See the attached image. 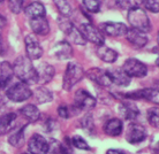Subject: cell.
<instances>
[{
    "instance_id": "cell-1",
    "label": "cell",
    "mask_w": 159,
    "mask_h": 154,
    "mask_svg": "<svg viewBox=\"0 0 159 154\" xmlns=\"http://www.w3.org/2000/svg\"><path fill=\"white\" fill-rule=\"evenodd\" d=\"M13 73L21 82L27 83L28 85L36 84L38 81L36 68L32 66L31 60L28 56H19L15 60L13 66Z\"/></svg>"
},
{
    "instance_id": "cell-2",
    "label": "cell",
    "mask_w": 159,
    "mask_h": 154,
    "mask_svg": "<svg viewBox=\"0 0 159 154\" xmlns=\"http://www.w3.org/2000/svg\"><path fill=\"white\" fill-rule=\"evenodd\" d=\"M128 22L131 28L137 29L139 31L149 32L151 30V21L147 15V13L139 6H131L128 12Z\"/></svg>"
},
{
    "instance_id": "cell-3",
    "label": "cell",
    "mask_w": 159,
    "mask_h": 154,
    "mask_svg": "<svg viewBox=\"0 0 159 154\" xmlns=\"http://www.w3.org/2000/svg\"><path fill=\"white\" fill-rule=\"evenodd\" d=\"M84 77V70L83 68L76 62H69L68 63L66 71L64 74V86L65 91H70L76 84L79 83L81 79Z\"/></svg>"
},
{
    "instance_id": "cell-4",
    "label": "cell",
    "mask_w": 159,
    "mask_h": 154,
    "mask_svg": "<svg viewBox=\"0 0 159 154\" xmlns=\"http://www.w3.org/2000/svg\"><path fill=\"white\" fill-rule=\"evenodd\" d=\"M59 27L60 29L62 30L65 35L68 37V39L73 42L74 44L76 45H85V42L87 40L83 38V36L82 33L80 32V30L76 29V27L73 24V22L69 19H68L67 16H60L59 19Z\"/></svg>"
},
{
    "instance_id": "cell-5",
    "label": "cell",
    "mask_w": 159,
    "mask_h": 154,
    "mask_svg": "<svg viewBox=\"0 0 159 154\" xmlns=\"http://www.w3.org/2000/svg\"><path fill=\"white\" fill-rule=\"evenodd\" d=\"M6 95L11 101L22 103V101L28 100L31 97L32 91L28 84L20 82V83H15L13 86L8 87L7 91H6Z\"/></svg>"
},
{
    "instance_id": "cell-6",
    "label": "cell",
    "mask_w": 159,
    "mask_h": 154,
    "mask_svg": "<svg viewBox=\"0 0 159 154\" xmlns=\"http://www.w3.org/2000/svg\"><path fill=\"white\" fill-rule=\"evenodd\" d=\"M122 69L127 73L128 76L136 77V78H143L148 75V67L143 62L139 61L137 59L129 58L125 61Z\"/></svg>"
},
{
    "instance_id": "cell-7",
    "label": "cell",
    "mask_w": 159,
    "mask_h": 154,
    "mask_svg": "<svg viewBox=\"0 0 159 154\" xmlns=\"http://www.w3.org/2000/svg\"><path fill=\"white\" fill-rule=\"evenodd\" d=\"M80 32L82 33L83 38L90 43L95 44L97 46L104 45V36L100 30L93 27L91 23H83L80 27Z\"/></svg>"
},
{
    "instance_id": "cell-8",
    "label": "cell",
    "mask_w": 159,
    "mask_h": 154,
    "mask_svg": "<svg viewBox=\"0 0 159 154\" xmlns=\"http://www.w3.org/2000/svg\"><path fill=\"white\" fill-rule=\"evenodd\" d=\"M74 105L79 107L81 111H90L96 107L97 100L93 95H90L85 90H79L76 91L74 97Z\"/></svg>"
},
{
    "instance_id": "cell-9",
    "label": "cell",
    "mask_w": 159,
    "mask_h": 154,
    "mask_svg": "<svg viewBox=\"0 0 159 154\" xmlns=\"http://www.w3.org/2000/svg\"><path fill=\"white\" fill-rule=\"evenodd\" d=\"M147 138V130L142 124L133 122L127 128L126 139L130 144H139Z\"/></svg>"
},
{
    "instance_id": "cell-10",
    "label": "cell",
    "mask_w": 159,
    "mask_h": 154,
    "mask_svg": "<svg viewBox=\"0 0 159 154\" xmlns=\"http://www.w3.org/2000/svg\"><path fill=\"white\" fill-rule=\"evenodd\" d=\"M27 56L30 60H38L43 55V48L35 35H28L24 39Z\"/></svg>"
},
{
    "instance_id": "cell-11",
    "label": "cell",
    "mask_w": 159,
    "mask_h": 154,
    "mask_svg": "<svg viewBox=\"0 0 159 154\" xmlns=\"http://www.w3.org/2000/svg\"><path fill=\"white\" fill-rule=\"evenodd\" d=\"M125 97L127 99H133V100H148L150 103H158V90L155 87H150V89H142V90H136V91L129 92V93H125Z\"/></svg>"
},
{
    "instance_id": "cell-12",
    "label": "cell",
    "mask_w": 159,
    "mask_h": 154,
    "mask_svg": "<svg viewBox=\"0 0 159 154\" xmlns=\"http://www.w3.org/2000/svg\"><path fill=\"white\" fill-rule=\"evenodd\" d=\"M99 30L110 37H121L126 35L128 28L126 24L120 22H104L99 25Z\"/></svg>"
},
{
    "instance_id": "cell-13",
    "label": "cell",
    "mask_w": 159,
    "mask_h": 154,
    "mask_svg": "<svg viewBox=\"0 0 159 154\" xmlns=\"http://www.w3.org/2000/svg\"><path fill=\"white\" fill-rule=\"evenodd\" d=\"M28 151L32 154H44L48 152V143L42 134H35L29 139Z\"/></svg>"
},
{
    "instance_id": "cell-14",
    "label": "cell",
    "mask_w": 159,
    "mask_h": 154,
    "mask_svg": "<svg viewBox=\"0 0 159 154\" xmlns=\"http://www.w3.org/2000/svg\"><path fill=\"white\" fill-rule=\"evenodd\" d=\"M125 36L127 37L128 43L130 44L134 48H136V50L143 48L148 44V37L145 35V32L139 31L137 29H128Z\"/></svg>"
},
{
    "instance_id": "cell-15",
    "label": "cell",
    "mask_w": 159,
    "mask_h": 154,
    "mask_svg": "<svg viewBox=\"0 0 159 154\" xmlns=\"http://www.w3.org/2000/svg\"><path fill=\"white\" fill-rule=\"evenodd\" d=\"M89 78L93 81L96 84H98L102 87L111 86V79L107 75V71L102 70L100 68H90L87 73H84Z\"/></svg>"
},
{
    "instance_id": "cell-16",
    "label": "cell",
    "mask_w": 159,
    "mask_h": 154,
    "mask_svg": "<svg viewBox=\"0 0 159 154\" xmlns=\"http://www.w3.org/2000/svg\"><path fill=\"white\" fill-rule=\"evenodd\" d=\"M107 75L111 79V83L118 86L125 87L130 84L131 77L127 75V73L122 68H113L112 70H107Z\"/></svg>"
},
{
    "instance_id": "cell-17",
    "label": "cell",
    "mask_w": 159,
    "mask_h": 154,
    "mask_svg": "<svg viewBox=\"0 0 159 154\" xmlns=\"http://www.w3.org/2000/svg\"><path fill=\"white\" fill-rule=\"evenodd\" d=\"M37 71V83L40 84H46L51 82L53 76L56 74V70L53 66L48 64V63H40L38 68L36 69Z\"/></svg>"
},
{
    "instance_id": "cell-18",
    "label": "cell",
    "mask_w": 159,
    "mask_h": 154,
    "mask_svg": "<svg viewBox=\"0 0 159 154\" xmlns=\"http://www.w3.org/2000/svg\"><path fill=\"white\" fill-rule=\"evenodd\" d=\"M30 27L35 35L46 36L50 32V24L45 16L30 19Z\"/></svg>"
},
{
    "instance_id": "cell-19",
    "label": "cell",
    "mask_w": 159,
    "mask_h": 154,
    "mask_svg": "<svg viewBox=\"0 0 159 154\" xmlns=\"http://www.w3.org/2000/svg\"><path fill=\"white\" fill-rule=\"evenodd\" d=\"M53 53H54V56L59 60H69L72 59L74 54L72 45L66 40H61L57 44L53 47Z\"/></svg>"
},
{
    "instance_id": "cell-20",
    "label": "cell",
    "mask_w": 159,
    "mask_h": 154,
    "mask_svg": "<svg viewBox=\"0 0 159 154\" xmlns=\"http://www.w3.org/2000/svg\"><path fill=\"white\" fill-rule=\"evenodd\" d=\"M13 66H11V63L7 61L0 62V90H4L6 86H8L13 78Z\"/></svg>"
},
{
    "instance_id": "cell-21",
    "label": "cell",
    "mask_w": 159,
    "mask_h": 154,
    "mask_svg": "<svg viewBox=\"0 0 159 154\" xmlns=\"http://www.w3.org/2000/svg\"><path fill=\"white\" fill-rule=\"evenodd\" d=\"M119 112L123 119L128 120V121H134V120L137 119V116L139 115V109L137 108V106L131 103H120Z\"/></svg>"
},
{
    "instance_id": "cell-22",
    "label": "cell",
    "mask_w": 159,
    "mask_h": 154,
    "mask_svg": "<svg viewBox=\"0 0 159 154\" xmlns=\"http://www.w3.org/2000/svg\"><path fill=\"white\" fill-rule=\"evenodd\" d=\"M17 115L15 113H7L0 117V136L11 132L15 125V121Z\"/></svg>"
},
{
    "instance_id": "cell-23",
    "label": "cell",
    "mask_w": 159,
    "mask_h": 154,
    "mask_svg": "<svg viewBox=\"0 0 159 154\" xmlns=\"http://www.w3.org/2000/svg\"><path fill=\"white\" fill-rule=\"evenodd\" d=\"M122 129H123V124H122V121L120 119L108 120L107 122L105 123V125H104L105 134L111 136V137L120 136L121 132H122Z\"/></svg>"
},
{
    "instance_id": "cell-24",
    "label": "cell",
    "mask_w": 159,
    "mask_h": 154,
    "mask_svg": "<svg viewBox=\"0 0 159 154\" xmlns=\"http://www.w3.org/2000/svg\"><path fill=\"white\" fill-rule=\"evenodd\" d=\"M25 15L28 16L29 19H35V17H40V16H45L46 11L44 5L39 1H34L31 4H29L28 6H25L23 8Z\"/></svg>"
},
{
    "instance_id": "cell-25",
    "label": "cell",
    "mask_w": 159,
    "mask_h": 154,
    "mask_svg": "<svg viewBox=\"0 0 159 154\" xmlns=\"http://www.w3.org/2000/svg\"><path fill=\"white\" fill-rule=\"evenodd\" d=\"M97 55L102 61L106 63H113L116 62L118 59V52L116 50L104 46V45H99L97 48Z\"/></svg>"
},
{
    "instance_id": "cell-26",
    "label": "cell",
    "mask_w": 159,
    "mask_h": 154,
    "mask_svg": "<svg viewBox=\"0 0 159 154\" xmlns=\"http://www.w3.org/2000/svg\"><path fill=\"white\" fill-rule=\"evenodd\" d=\"M20 114L30 123L37 122L40 117V112L35 105H25L20 109Z\"/></svg>"
},
{
    "instance_id": "cell-27",
    "label": "cell",
    "mask_w": 159,
    "mask_h": 154,
    "mask_svg": "<svg viewBox=\"0 0 159 154\" xmlns=\"http://www.w3.org/2000/svg\"><path fill=\"white\" fill-rule=\"evenodd\" d=\"M27 126H23L19 129L17 131L11 134L9 138H8V143L12 145V146L16 147V148H20L24 145V142H25V134H24V130H25Z\"/></svg>"
},
{
    "instance_id": "cell-28",
    "label": "cell",
    "mask_w": 159,
    "mask_h": 154,
    "mask_svg": "<svg viewBox=\"0 0 159 154\" xmlns=\"http://www.w3.org/2000/svg\"><path fill=\"white\" fill-rule=\"evenodd\" d=\"M32 95H35L36 100L38 101V103H46L52 101L53 99V95L52 92L44 86H39L37 87L35 91L32 92Z\"/></svg>"
},
{
    "instance_id": "cell-29",
    "label": "cell",
    "mask_w": 159,
    "mask_h": 154,
    "mask_svg": "<svg viewBox=\"0 0 159 154\" xmlns=\"http://www.w3.org/2000/svg\"><path fill=\"white\" fill-rule=\"evenodd\" d=\"M81 109L79 107H76L75 105L73 106H68V105H65V103H61L59 107H58V115H59L61 119H69L70 116H73L74 114H77L80 113Z\"/></svg>"
},
{
    "instance_id": "cell-30",
    "label": "cell",
    "mask_w": 159,
    "mask_h": 154,
    "mask_svg": "<svg viewBox=\"0 0 159 154\" xmlns=\"http://www.w3.org/2000/svg\"><path fill=\"white\" fill-rule=\"evenodd\" d=\"M81 126H82V129H83L88 134H95L96 132V129H95V122H93V117H92V115L90 113H88L85 114L82 117L81 120Z\"/></svg>"
},
{
    "instance_id": "cell-31",
    "label": "cell",
    "mask_w": 159,
    "mask_h": 154,
    "mask_svg": "<svg viewBox=\"0 0 159 154\" xmlns=\"http://www.w3.org/2000/svg\"><path fill=\"white\" fill-rule=\"evenodd\" d=\"M53 2L56 4L58 11L62 16H69L72 14V7L68 4L67 0H53Z\"/></svg>"
},
{
    "instance_id": "cell-32",
    "label": "cell",
    "mask_w": 159,
    "mask_h": 154,
    "mask_svg": "<svg viewBox=\"0 0 159 154\" xmlns=\"http://www.w3.org/2000/svg\"><path fill=\"white\" fill-rule=\"evenodd\" d=\"M48 153H66V150L62 143H59L56 139L48 140Z\"/></svg>"
},
{
    "instance_id": "cell-33",
    "label": "cell",
    "mask_w": 159,
    "mask_h": 154,
    "mask_svg": "<svg viewBox=\"0 0 159 154\" xmlns=\"http://www.w3.org/2000/svg\"><path fill=\"white\" fill-rule=\"evenodd\" d=\"M72 145L75 146L76 148H79V150H84V151L91 150V147L88 145V143L84 140V138H82L81 136H77V134L72 138Z\"/></svg>"
},
{
    "instance_id": "cell-34",
    "label": "cell",
    "mask_w": 159,
    "mask_h": 154,
    "mask_svg": "<svg viewBox=\"0 0 159 154\" xmlns=\"http://www.w3.org/2000/svg\"><path fill=\"white\" fill-rule=\"evenodd\" d=\"M148 120H149V123L153 128H158L159 117H158V108L157 107H152V108H150L148 111Z\"/></svg>"
},
{
    "instance_id": "cell-35",
    "label": "cell",
    "mask_w": 159,
    "mask_h": 154,
    "mask_svg": "<svg viewBox=\"0 0 159 154\" xmlns=\"http://www.w3.org/2000/svg\"><path fill=\"white\" fill-rule=\"evenodd\" d=\"M25 0H8V7L14 14H19V13L24 8Z\"/></svg>"
},
{
    "instance_id": "cell-36",
    "label": "cell",
    "mask_w": 159,
    "mask_h": 154,
    "mask_svg": "<svg viewBox=\"0 0 159 154\" xmlns=\"http://www.w3.org/2000/svg\"><path fill=\"white\" fill-rule=\"evenodd\" d=\"M84 7L90 13H98L100 11V1L99 0H83Z\"/></svg>"
},
{
    "instance_id": "cell-37",
    "label": "cell",
    "mask_w": 159,
    "mask_h": 154,
    "mask_svg": "<svg viewBox=\"0 0 159 154\" xmlns=\"http://www.w3.org/2000/svg\"><path fill=\"white\" fill-rule=\"evenodd\" d=\"M143 7L151 13H158V2L157 0H142Z\"/></svg>"
},
{
    "instance_id": "cell-38",
    "label": "cell",
    "mask_w": 159,
    "mask_h": 154,
    "mask_svg": "<svg viewBox=\"0 0 159 154\" xmlns=\"http://www.w3.org/2000/svg\"><path fill=\"white\" fill-rule=\"evenodd\" d=\"M58 129H59V124H58V122H57L56 120L48 119V121L45 122V130H46V132H48V134H53V132H56Z\"/></svg>"
},
{
    "instance_id": "cell-39",
    "label": "cell",
    "mask_w": 159,
    "mask_h": 154,
    "mask_svg": "<svg viewBox=\"0 0 159 154\" xmlns=\"http://www.w3.org/2000/svg\"><path fill=\"white\" fill-rule=\"evenodd\" d=\"M116 4L121 8H130L133 6L130 0H116Z\"/></svg>"
},
{
    "instance_id": "cell-40",
    "label": "cell",
    "mask_w": 159,
    "mask_h": 154,
    "mask_svg": "<svg viewBox=\"0 0 159 154\" xmlns=\"http://www.w3.org/2000/svg\"><path fill=\"white\" fill-rule=\"evenodd\" d=\"M6 52H7V45L5 43L4 37L0 33V55H5Z\"/></svg>"
},
{
    "instance_id": "cell-41",
    "label": "cell",
    "mask_w": 159,
    "mask_h": 154,
    "mask_svg": "<svg viewBox=\"0 0 159 154\" xmlns=\"http://www.w3.org/2000/svg\"><path fill=\"white\" fill-rule=\"evenodd\" d=\"M6 23H7V21H6V19H5L2 15H0V30H2V29L5 28V25H6Z\"/></svg>"
},
{
    "instance_id": "cell-42",
    "label": "cell",
    "mask_w": 159,
    "mask_h": 154,
    "mask_svg": "<svg viewBox=\"0 0 159 154\" xmlns=\"http://www.w3.org/2000/svg\"><path fill=\"white\" fill-rule=\"evenodd\" d=\"M111 153H125V151H121V150H108L107 151V154H111Z\"/></svg>"
},
{
    "instance_id": "cell-43",
    "label": "cell",
    "mask_w": 159,
    "mask_h": 154,
    "mask_svg": "<svg viewBox=\"0 0 159 154\" xmlns=\"http://www.w3.org/2000/svg\"><path fill=\"white\" fill-rule=\"evenodd\" d=\"M5 0H0V4H2V2H4Z\"/></svg>"
}]
</instances>
